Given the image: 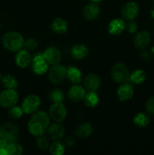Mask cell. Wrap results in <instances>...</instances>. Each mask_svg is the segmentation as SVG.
<instances>
[{
    "mask_svg": "<svg viewBox=\"0 0 154 155\" xmlns=\"http://www.w3.org/2000/svg\"><path fill=\"white\" fill-rule=\"evenodd\" d=\"M139 12V7L134 2H129L124 5L121 10V15L127 21H133L137 18Z\"/></svg>",
    "mask_w": 154,
    "mask_h": 155,
    "instance_id": "obj_10",
    "label": "cell"
},
{
    "mask_svg": "<svg viewBox=\"0 0 154 155\" xmlns=\"http://www.w3.org/2000/svg\"><path fill=\"white\" fill-rule=\"evenodd\" d=\"M150 51H151V54H152V55L154 57V47H152V48H151Z\"/></svg>",
    "mask_w": 154,
    "mask_h": 155,
    "instance_id": "obj_39",
    "label": "cell"
},
{
    "mask_svg": "<svg viewBox=\"0 0 154 155\" xmlns=\"http://www.w3.org/2000/svg\"><path fill=\"white\" fill-rule=\"evenodd\" d=\"M9 116L11 117L14 118V119H18V118L21 117V116L24 114V110H23L22 107H19V106H13V107H10L9 110Z\"/></svg>",
    "mask_w": 154,
    "mask_h": 155,
    "instance_id": "obj_32",
    "label": "cell"
},
{
    "mask_svg": "<svg viewBox=\"0 0 154 155\" xmlns=\"http://www.w3.org/2000/svg\"><path fill=\"white\" fill-rule=\"evenodd\" d=\"M85 89L78 84L71 86L67 92V96L69 100L74 102H79L84 99L85 96Z\"/></svg>",
    "mask_w": 154,
    "mask_h": 155,
    "instance_id": "obj_12",
    "label": "cell"
},
{
    "mask_svg": "<svg viewBox=\"0 0 154 155\" xmlns=\"http://www.w3.org/2000/svg\"><path fill=\"white\" fill-rule=\"evenodd\" d=\"M48 115L54 122L61 123L66 119L67 110L63 102H53L48 110Z\"/></svg>",
    "mask_w": 154,
    "mask_h": 155,
    "instance_id": "obj_6",
    "label": "cell"
},
{
    "mask_svg": "<svg viewBox=\"0 0 154 155\" xmlns=\"http://www.w3.org/2000/svg\"><path fill=\"white\" fill-rule=\"evenodd\" d=\"M93 133V127L90 123H83L75 130V136L79 139H86Z\"/></svg>",
    "mask_w": 154,
    "mask_h": 155,
    "instance_id": "obj_20",
    "label": "cell"
},
{
    "mask_svg": "<svg viewBox=\"0 0 154 155\" xmlns=\"http://www.w3.org/2000/svg\"><path fill=\"white\" fill-rule=\"evenodd\" d=\"M49 125V115L45 111H36L29 121L28 130L33 136L38 137L45 134Z\"/></svg>",
    "mask_w": 154,
    "mask_h": 155,
    "instance_id": "obj_1",
    "label": "cell"
},
{
    "mask_svg": "<svg viewBox=\"0 0 154 155\" xmlns=\"http://www.w3.org/2000/svg\"><path fill=\"white\" fill-rule=\"evenodd\" d=\"M85 87L89 91L95 92L101 86V79L97 74H89L84 78Z\"/></svg>",
    "mask_w": 154,
    "mask_h": 155,
    "instance_id": "obj_16",
    "label": "cell"
},
{
    "mask_svg": "<svg viewBox=\"0 0 154 155\" xmlns=\"http://www.w3.org/2000/svg\"><path fill=\"white\" fill-rule=\"evenodd\" d=\"M40 98L36 95H30L24 98L22 103V109L24 113L32 114L36 113L40 105Z\"/></svg>",
    "mask_w": 154,
    "mask_h": 155,
    "instance_id": "obj_8",
    "label": "cell"
},
{
    "mask_svg": "<svg viewBox=\"0 0 154 155\" xmlns=\"http://www.w3.org/2000/svg\"><path fill=\"white\" fill-rule=\"evenodd\" d=\"M151 15H152V18H154V7L151 9Z\"/></svg>",
    "mask_w": 154,
    "mask_h": 155,
    "instance_id": "obj_38",
    "label": "cell"
},
{
    "mask_svg": "<svg viewBox=\"0 0 154 155\" xmlns=\"http://www.w3.org/2000/svg\"><path fill=\"white\" fill-rule=\"evenodd\" d=\"M100 14V8L97 3L91 2L86 5L83 9V16L88 21L95 19Z\"/></svg>",
    "mask_w": 154,
    "mask_h": 155,
    "instance_id": "obj_18",
    "label": "cell"
},
{
    "mask_svg": "<svg viewBox=\"0 0 154 155\" xmlns=\"http://www.w3.org/2000/svg\"><path fill=\"white\" fill-rule=\"evenodd\" d=\"M2 82L3 85L6 89H15L18 87V81L15 79V77L11 74L3 76L2 78Z\"/></svg>",
    "mask_w": 154,
    "mask_h": 155,
    "instance_id": "obj_26",
    "label": "cell"
},
{
    "mask_svg": "<svg viewBox=\"0 0 154 155\" xmlns=\"http://www.w3.org/2000/svg\"><path fill=\"white\" fill-rule=\"evenodd\" d=\"M64 142L67 146L71 147L75 144V139H74V138L72 137V136H67V137L65 139Z\"/></svg>",
    "mask_w": 154,
    "mask_h": 155,
    "instance_id": "obj_36",
    "label": "cell"
},
{
    "mask_svg": "<svg viewBox=\"0 0 154 155\" xmlns=\"http://www.w3.org/2000/svg\"><path fill=\"white\" fill-rule=\"evenodd\" d=\"M2 43L5 48L11 51L16 52L22 49L24 40L23 36L17 32H8L3 36Z\"/></svg>",
    "mask_w": 154,
    "mask_h": 155,
    "instance_id": "obj_2",
    "label": "cell"
},
{
    "mask_svg": "<svg viewBox=\"0 0 154 155\" xmlns=\"http://www.w3.org/2000/svg\"><path fill=\"white\" fill-rule=\"evenodd\" d=\"M66 72L67 69L63 65L59 64L51 65V68L48 71V79L52 84L60 85L66 78Z\"/></svg>",
    "mask_w": 154,
    "mask_h": 155,
    "instance_id": "obj_4",
    "label": "cell"
},
{
    "mask_svg": "<svg viewBox=\"0 0 154 155\" xmlns=\"http://www.w3.org/2000/svg\"><path fill=\"white\" fill-rule=\"evenodd\" d=\"M91 1L92 2H95V3H98L99 2H101V0H91Z\"/></svg>",
    "mask_w": 154,
    "mask_h": 155,
    "instance_id": "obj_40",
    "label": "cell"
},
{
    "mask_svg": "<svg viewBox=\"0 0 154 155\" xmlns=\"http://www.w3.org/2000/svg\"><path fill=\"white\" fill-rule=\"evenodd\" d=\"M47 132L48 136L54 140L61 139L65 135L64 127L62 124H60V123L58 122H55L49 125Z\"/></svg>",
    "mask_w": 154,
    "mask_h": 155,
    "instance_id": "obj_13",
    "label": "cell"
},
{
    "mask_svg": "<svg viewBox=\"0 0 154 155\" xmlns=\"http://www.w3.org/2000/svg\"><path fill=\"white\" fill-rule=\"evenodd\" d=\"M24 46L27 51H35L38 48V42L33 38H29L24 41Z\"/></svg>",
    "mask_w": 154,
    "mask_h": 155,
    "instance_id": "obj_33",
    "label": "cell"
},
{
    "mask_svg": "<svg viewBox=\"0 0 154 155\" xmlns=\"http://www.w3.org/2000/svg\"><path fill=\"white\" fill-rule=\"evenodd\" d=\"M83 100L85 104L89 107H96L99 103V97L94 91H89L88 93H86Z\"/></svg>",
    "mask_w": 154,
    "mask_h": 155,
    "instance_id": "obj_24",
    "label": "cell"
},
{
    "mask_svg": "<svg viewBox=\"0 0 154 155\" xmlns=\"http://www.w3.org/2000/svg\"><path fill=\"white\" fill-rule=\"evenodd\" d=\"M2 80V76H1V74H0V81H1Z\"/></svg>",
    "mask_w": 154,
    "mask_h": 155,
    "instance_id": "obj_41",
    "label": "cell"
},
{
    "mask_svg": "<svg viewBox=\"0 0 154 155\" xmlns=\"http://www.w3.org/2000/svg\"><path fill=\"white\" fill-rule=\"evenodd\" d=\"M5 149L7 155H21L23 154V147L15 142H8Z\"/></svg>",
    "mask_w": 154,
    "mask_h": 155,
    "instance_id": "obj_25",
    "label": "cell"
},
{
    "mask_svg": "<svg viewBox=\"0 0 154 155\" xmlns=\"http://www.w3.org/2000/svg\"><path fill=\"white\" fill-rule=\"evenodd\" d=\"M33 58L27 49H21L18 51L15 57V61L20 68H25L32 63Z\"/></svg>",
    "mask_w": 154,
    "mask_h": 155,
    "instance_id": "obj_14",
    "label": "cell"
},
{
    "mask_svg": "<svg viewBox=\"0 0 154 155\" xmlns=\"http://www.w3.org/2000/svg\"><path fill=\"white\" fill-rule=\"evenodd\" d=\"M49 151L54 155H62L64 153V145L58 142H55L50 145Z\"/></svg>",
    "mask_w": 154,
    "mask_h": 155,
    "instance_id": "obj_30",
    "label": "cell"
},
{
    "mask_svg": "<svg viewBox=\"0 0 154 155\" xmlns=\"http://www.w3.org/2000/svg\"><path fill=\"white\" fill-rule=\"evenodd\" d=\"M133 122L137 127H145L149 124V117L143 113H139L134 117Z\"/></svg>",
    "mask_w": 154,
    "mask_h": 155,
    "instance_id": "obj_28",
    "label": "cell"
},
{
    "mask_svg": "<svg viewBox=\"0 0 154 155\" xmlns=\"http://www.w3.org/2000/svg\"><path fill=\"white\" fill-rule=\"evenodd\" d=\"M49 98L52 102H63L64 100V94L60 89H54L50 92Z\"/></svg>",
    "mask_w": 154,
    "mask_h": 155,
    "instance_id": "obj_29",
    "label": "cell"
},
{
    "mask_svg": "<svg viewBox=\"0 0 154 155\" xmlns=\"http://www.w3.org/2000/svg\"><path fill=\"white\" fill-rule=\"evenodd\" d=\"M18 98V93L15 89H5L0 93V106L10 108L16 105Z\"/></svg>",
    "mask_w": 154,
    "mask_h": 155,
    "instance_id": "obj_7",
    "label": "cell"
},
{
    "mask_svg": "<svg viewBox=\"0 0 154 155\" xmlns=\"http://www.w3.org/2000/svg\"><path fill=\"white\" fill-rule=\"evenodd\" d=\"M140 57L143 59V61H149V58H150V54L148 52V51L146 50H143V51H141L140 53Z\"/></svg>",
    "mask_w": 154,
    "mask_h": 155,
    "instance_id": "obj_37",
    "label": "cell"
},
{
    "mask_svg": "<svg viewBox=\"0 0 154 155\" xmlns=\"http://www.w3.org/2000/svg\"><path fill=\"white\" fill-rule=\"evenodd\" d=\"M130 71L128 67L122 63L116 64L112 68L111 77L116 83H125L130 80Z\"/></svg>",
    "mask_w": 154,
    "mask_h": 155,
    "instance_id": "obj_3",
    "label": "cell"
},
{
    "mask_svg": "<svg viewBox=\"0 0 154 155\" xmlns=\"http://www.w3.org/2000/svg\"><path fill=\"white\" fill-rule=\"evenodd\" d=\"M133 95H134L133 88L131 85L128 83H122V85L118 88L117 95L120 101H125L129 100L130 98H132Z\"/></svg>",
    "mask_w": 154,
    "mask_h": 155,
    "instance_id": "obj_17",
    "label": "cell"
},
{
    "mask_svg": "<svg viewBox=\"0 0 154 155\" xmlns=\"http://www.w3.org/2000/svg\"><path fill=\"white\" fill-rule=\"evenodd\" d=\"M88 54V49L83 44H76L72 46L71 49V54L76 60H82L85 58Z\"/></svg>",
    "mask_w": 154,
    "mask_h": 155,
    "instance_id": "obj_21",
    "label": "cell"
},
{
    "mask_svg": "<svg viewBox=\"0 0 154 155\" xmlns=\"http://www.w3.org/2000/svg\"><path fill=\"white\" fill-rule=\"evenodd\" d=\"M150 42V34L147 31H140L135 35L134 39V45L138 49H144Z\"/></svg>",
    "mask_w": 154,
    "mask_h": 155,
    "instance_id": "obj_15",
    "label": "cell"
},
{
    "mask_svg": "<svg viewBox=\"0 0 154 155\" xmlns=\"http://www.w3.org/2000/svg\"><path fill=\"white\" fill-rule=\"evenodd\" d=\"M66 77L73 84H78L82 80V74L79 68L75 67H69L67 68Z\"/></svg>",
    "mask_w": 154,
    "mask_h": 155,
    "instance_id": "obj_22",
    "label": "cell"
},
{
    "mask_svg": "<svg viewBox=\"0 0 154 155\" xmlns=\"http://www.w3.org/2000/svg\"><path fill=\"white\" fill-rule=\"evenodd\" d=\"M2 139V137H1V133H0V139Z\"/></svg>",
    "mask_w": 154,
    "mask_h": 155,
    "instance_id": "obj_42",
    "label": "cell"
},
{
    "mask_svg": "<svg viewBox=\"0 0 154 155\" xmlns=\"http://www.w3.org/2000/svg\"><path fill=\"white\" fill-rule=\"evenodd\" d=\"M146 110L149 114L154 115V96L149 98L146 101Z\"/></svg>",
    "mask_w": 154,
    "mask_h": 155,
    "instance_id": "obj_35",
    "label": "cell"
},
{
    "mask_svg": "<svg viewBox=\"0 0 154 155\" xmlns=\"http://www.w3.org/2000/svg\"><path fill=\"white\" fill-rule=\"evenodd\" d=\"M125 23L123 19L116 18L112 20L108 25V31L112 35H119L125 29Z\"/></svg>",
    "mask_w": 154,
    "mask_h": 155,
    "instance_id": "obj_19",
    "label": "cell"
},
{
    "mask_svg": "<svg viewBox=\"0 0 154 155\" xmlns=\"http://www.w3.org/2000/svg\"><path fill=\"white\" fill-rule=\"evenodd\" d=\"M2 139L8 142H15L19 136V127L14 123L8 122L0 128Z\"/></svg>",
    "mask_w": 154,
    "mask_h": 155,
    "instance_id": "obj_5",
    "label": "cell"
},
{
    "mask_svg": "<svg viewBox=\"0 0 154 155\" xmlns=\"http://www.w3.org/2000/svg\"><path fill=\"white\" fill-rule=\"evenodd\" d=\"M51 29L57 34H63L66 33L68 29L67 22L63 18H56L51 24Z\"/></svg>",
    "mask_w": 154,
    "mask_h": 155,
    "instance_id": "obj_23",
    "label": "cell"
},
{
    "mask_svg": "<svg viewBox=\"0 0 154 155\" xmlns=\"http://www.w3.org/2000/svg\"><path fill=\"white\" fill-rule=\"evenodd\" d=\"M146 79V74L143 70H136L130 75V80L135 84H140Z\"/></svg>",
    "mask_w": 154,
    "mask_h": 155,
    "instance_id": "obj_27",
    "label": "cell"
},
{
    "mask_svg": "<svg viewBox=\"0 0 154 155\" xmlns=\"http://www.w3.org/2000/svg\"><path fill=\"white\" fill-rule=\"evenodd\" d=\"M47 63L50 65H54L60 63L61 60L60 50L56 46H51L47 48L43 53Z\"/></svg>",
    "mask_w": 154,
    "mask_h": 155,
    "instance_id": "obj_11",
    "label": "cell"
},
{
    "mask_svg": "<svg viewBox=\"0 0 154 155\" xmlns=\"http://www.w3.org/2000/svg\"><path fill=\"white\" fill-rule=\"evenodd\" d=\"M125 28L129 33H135L137 30V24L135 21H134V20L129 21V22L125 26Z\"/></svg>",
    "mask_w": 154,
    "mask_h": 155,
    "instance_id": "obj_34",
    "label": "cell"
},
{
    "mask_svg": "<svg viewBox=\"0 0 154 155\" xmlns=\"http://www.w3.org/2000/svg\"><path fill=\"white\" fill-rule=\"evenodd\" d=\"M36 145L39 149L45 151V150L48 149L49 147V141L47 139L46 136L42 135V136H38L37 140H36Z\"/></svg>",
    "mask_w": 154,
    "mask_h": 155,
    "instance_id": "obj_31",
    "label": "cell"
},
{
    "mask_svg": "<svg viewBox=\"0 0 154 155\" xmlns=\"http://www.w3.org/2000/svg\"><path fill=\"white\" fill-rule=\"evenodd\" d=\"M33 71L38 75L45 74L48 70V64L47 63L43 53H37L32 60Z\"/></svg>",
    "mask_w": 154,
    "mask_h": 155,
    "instance_id": "obj_9",
    "label": "cell"
}]
</instances>
